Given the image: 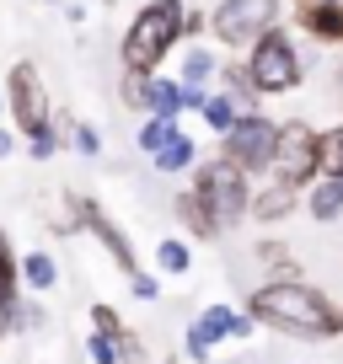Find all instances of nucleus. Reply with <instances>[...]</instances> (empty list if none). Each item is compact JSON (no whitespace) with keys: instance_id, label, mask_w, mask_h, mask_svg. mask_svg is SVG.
I'll return each instance as SVG.
<instances>
[{"instance_id":"f257e3e1","label":"nucleus","mask_w":343,"mask_h":364,"mask_svg":"<svg viewBox=\"0 0 343 364\" xmlns=\"http://www.w3.org/2000/svg\"><path fill=\"white\" fill-rule=\"evenodd\" d=\"M247 311L263 327L285 332V338H306V343H327L343 332V311L306 279H268L263 289H252Z\"/></svg>"},{"instance_id":"f03ea898","label":"nucleus","mask_w":343,"mask_h":364,"mask_svg":"<svg viewBox=\"0 0 343 364\" xmlns=\"http://www.w3.org/2000/svg\"><path fill=\"white\" fill-rule=\"evenodd\" d=\"M183 27H188L183 0H150V6H139L134 22H129V33H124V48H118L124 70H134V75H156L161 59L177 48Z\"/></svg>"},{"instance_id":"7ed1b4c3","label":"nucleus","mask_w":343,"mask_h":364,"mask_svg":"<svg viewBox=\"0 0 343 364\" xmlns=\"http://www.w3.org/2000/svg\"><path fill=\"white\" fill-rule=\"evenodd\" d=\"M194 188H199V198H204L209 209H215V220H220V230H231V225H241V220L252 215V177L236 166L231 156H215V161H204V166L194 171Z\"/></svg>"},{"instance_id":"20e7f679","label":"nucleus","mask_w":343,"mask_h":364,"mask_svg":"<svg viewBox=\"0 0 343 364\" xmlns=\"http://www.w3.org/2000/svg\"><path fill=\"white\" fill-rule=\"evenodd\" d=\"M247 70H252V80H258L263 97H285V91H295L300 80H306L300 54H295V43H290L285 27H268V33L247 48Z\"/></svg>"},{"instance_id":"39448f33","label":"nucleus","mask_w":343,"mask_h":364,"mask_svg":"<svg viewBox=\"0 0 343 364\" xmlns=\"http://www.w3.org/2000/svg\"><path fill=\"white\" fill-rule=\"evenodd\" d=\"M268 27H279V0H220L209 11V33L226 48H252Z\"/></svg>"},{"instance_id":"423d86ee","label":"nucleus","mask_w":343,"mask_h":364,"mask_svg":"<svg viewBox=\"0 0 343 364\" xmlns=\"http://www.w3.org/2000/svg\"><path fill=\"white\" fill-rule=\"evenodd\" d=\"M274 145H279V124H268L263 113L236 118V129H231V134H220V156H231L247 177L274 171Z\"/></svg>"},{"instance_id":"0eeeda50","label":"nucleus","mask_w":343,"mask_h":364,"mask_svg":"<svg viewBox=\"0 0 343 364\" xmlns=\"http://www.w3.org/2000/svg\"><path fill=\"white\" fill-rule=\"evenodd\" d=\"M274 171H279V177H290V182H300V188H311V182L322 177V134H317V129L300 124V118L279 124Z\"/></svg>"},{"instance_id":"6e6552de","label":"nucleus","mask_w":343,"mask_h":364,"mask_svg":"<svg viewBox=\"0 0 343 364\" xmlns=\"http://www.w3.org/2000/svg\"><path fill=\"white\" fill-rule=\"evenodd\" d=\"M6 107H11L16 129L22 134H38V129L54 124V113H48V91L43 80H38V65H11V75H6Z\"/></svg>"},{"instance_id":"1a4fd4ad","label":"nucleus","mask_w":343,"mask_h":364,"mask_svg":"<svg viewBox=\"0 0 343 364\" xmlns=\"http://www.w3.org/2000/svg\"><path fill=\"white\" fill-rule=\"evenodd\" d=\"M252 321H258L252 311H231V306L199 311V321L188 327V353H194L199 364H215V343H220V338H247Z\"/></svg>"},{"instance_id":"9d476101","label":"nucleus","mask_w":343,"mask_h":364,"mask_svg":"<svg viewBox=\"0 0 343 364\" xmlns=\"http://www.w3.org/2000/svg\"><path fill=\"white\" fill-rule=\"evenodd\" d=\"M22 257H16V247H11V236L0 230V332H11V327H22Z\"/></svg>"},{"instance_id":"9b49d317","label":"nucleus","mask_w":343,"mask_h":364,"mask_svg":"<svg viewBox=\"0 0 343 364\" xmlns=\"http://www.w3.org/2000/svg\"><path fill=\"white\" fill-rule=\"evenodd\" d=\"M86 230H92V236L102 241V247H107V257H113L124 273H139V262H134V241H129L124 230H118L113 220L102 215V204H97V198H86Z\"/></svg>"},{"instance_id":"f8f14e48","label":"nucleus","mask_w":343,"mask_h":364,"mask_svg":"<svg viewBox=\"0 0 343 364\" xmlns=\"http://www.w3.org/2000/svg\"><path fill=\"white\" fill-rule=\"evenodd\" d=\"M300 193H306V188H300V182H290V177H268L263 188H258V193H252V215L263 220H285V215H295V204H300Z\"/></svg>"},{"instance_id":"ddd939ff","label":"nucleus","mask_w":343,"mask_h":364,"mask_svg":"<svg viewBox=\"0 0 343 364\" xmlns=\"http://www.w3.org/2000/svg\"><path fill=\"white\" fill-rule=\"evenodd\" d=\"M300 27H306L317 43H338L343 48V0H300Z\"/></svg>"},{"instance_id":"4468645a","label":"nucleus","mask_w":343,"mask_h":364,"mask_svg":"<svg viewBox=\"0 0 343 364\" xmlns=\"http://www.w3.org/2000/svg\"><path fill=\"white\" fill-rule=\"evenodd\" d=\"M172 209H177V220H183L188 230H194L199 241H215L220 236V220H215V209L199 198V188H188V193H177L172 198Z\"/></svg>"},{"instance_id":"2eb2a0df","label":"nucleus","mask_w":343,"mask_h":364,"mask_svg":"<svg viewBox=\"0 0 343 364\" xmlns=\"http://www.w3.org/2000/svg\"><path fill=\"white\" fill-rule=\"evenodd\" d=\"M220 86H226V97L241 107V118H247V113H263V107H258V97H263V91H258V80H252L247 65H236V59H231V65H220Z\"/></svg>"},{"instance_id":"dca6fc26","label":"nucleus","mask_w":343,"mask_h":364,"mask_svg":"<svg viewBox=\"0 0 343 364\" xmlns=\"http://www.w3.org/2000/svg\"><path fill=\"white\" fill-rule=\"evenodd\" d=\"M306 209H311V220H338L343 215V177H322L317 188H311V198H306Z\"/></svg>"},{"instance_id":"f3484780","label":"nucleus","mask_w":343,"mask_h":364,"mask_svg":"<svg viewBox=\"0 0 343 364\" xmlns=\"http://www.w3.org/2000/svg\"><path fill=\"white\" fill-rule=\"evenodd\" d=\"M183 107H188V86L183 80H150V113L177 118Z\"/></svg>"},{"instance_id":"a211bd4d","label":"nucleus","mask_w":343,"mask_h":364,"mask_svg":"<svg viewBox=\"0 0 343 364\" xmlns=\"http://www.w3.org/2000/svg\"><path fill=\"white\" fill-rule=\"evenodd\" d=\"M199 118H204V124L215 129V134H231V129H236V118H241V107L231 102L226 91H215V97H204V107H199Z\"/></svg>"},{"instance_id":"6ab92c4d","label":"nucleus","mask_w":343,"mask_h":364,"mask_svg":"<svg viewBox=\"0 0 343 364\" xmlns=\"http://www.w3.org/2000/svg\"><path fill=\"white\" fill-rule=\"evenodd\" d=\"M150 161H156V171H188V166H194V139L177 129V134L161 145V156H150Z\"/></svg>"},{"instance_id":"aec40b11","label":"nucleus","mask_w":343,"mask_h":364,"mask_svg":"<svg viewBox=\"0 0 343 364\" xmlns=\"http://www.w3.org/2000/svg\"><path fill=\"white\" fill-rule=\"evenodd\" d=\"M54 279H59V268H54V257H48V252H27V257H22V284H27V289H38V295H43V289H54Z\"/></svg>"},{"instance_id":"412c9836","label":"nucleus","mask_w":343,"mask_h":364,"mask_svg":"<svg viewBox=\"0 0 343 364\" xmlns=\"http://www.w3.org/2000/svg\"><path fill=\"white\" fill-rule=\"evenodd\" d=\"M150 80H156V75H134V70H124V80H118V97H124L129 113H150Z\"/></svg>"},{"instance_id":"4be33fe9","label":"nucleus","mask_w":343,"mask_h":364,"mask_svg":"<svg viewBox=\"0 0 343 364\" xmlns=\"http://www.w3.org/2000/svg\"><path fill=\"white\" fill-rule=\"evenodd\" d=\"M258 262H263V268L274 273V279H300V262L290 257V252L279 247V241H258Z\"/></svg>"},{"instance_id":"5701e85b","label":"nucleus","mask_w":343,"mask_h":364,"mask_svg":"<svg viewBox=\"0 0 343 364\" xmlns=\"http://www.w3.org/2000/svg\"><path fill=\"white\" fill-rule=\"evenodd\" d=\"M322 177H343V124L322 129Z\"/></svg>"},{"instance_id":"b1692460","label":"nucleus","mask_w":343,"mask_h":364,"mask_svg":"<svg viewBox=\"0 0 343 364\" xmlns=\"http://www.w3.org/2000/svg\"><path fill=\"white\" fill-rule=\"evenodd\" d=\"M177 134V118H161V113H150V124L139 129V150H150V156H161V145Z\"/></svg>"},{"instance_id":"393cba45","label":"nucleus","mask_w":343,"mask_h":364,"mask_svg":"<svg viewBox=\"0 0 343 364\" xmlns=\"http://www.w3.org/2000/svg\"><path fill=\"white\" fill-rule=\"evenodd\" d=\"M215 54L209 48H188V59H183V86H204L209 75H215Z\"/></svg>"},{"instance_id":"a878e982","label":"nucleus","mask_w":343,"mask_h":364,"mask_svg":"<svg viewBox=\"0 0 343 364\" xmlns=\"http://www.w3.org/2000/svg\"><path fill=\"white\" fill-rule=\"evenodd\" d=\"M156 262H161V268H167V273H188V262H194V252H188V241H161V247H156Z\"/></svg>"},{"instance_id":"bb28decb","label":"nucleus","mask_w":343,"mask_h":364,"mask_svg":"<svg viewBox=\"0 0 343 364\" xmlns=\"http://www.w3.org/2000/svg\"><path fill=\"white\" fill-rule=\"evenodd\" d=\"M86 353H92V364H124V353H118V338H107V332H86Z\"/></svg>"},{"instance_id":"cd10ccee","label":"nucleus","mask_w":343,"mask_h":364,"mask_svg":"<svg viewBox=\"0 0 343 364\" xmlns=\"http://www.w3.org/2000/svg\"><path fill=\"white\" fill-rule=\"evenodd\" d=\"M92 327H97V332H107V338H118V343H124V338H129V327H124V316H118V311H113V306H92Z\"/></svg>"},{"instance_id":"c85d7f7f","label":"nucleus","mask_w":343,"mask_h":364,"mask_svg":"<svg viewBox=\"0 0 343 364\" xmlns=\"http://www.w3.org/2000/svg\"><path fill=\"white\" fill-rule=\"evenodd\" d=\"M54 145H59V124H48V129H38V134H27V150H33L38 161L54 156Z\"/></svg>"},{"instance_id":"c756f323","label":"nucleus","mask_w":343,"mask_h":364,"mask_svg":"<svg viewBox=\"0 0 343 364\" xmlns=\"http://www.w3.org/2000/svg\"><path fill=\"white\" fill-rule=\"evenodd\" d=\"M75 150L80 156H97V150H102V134H97L92 124H75Z\"/></svg>"},{"instance_id":"7c9ffc66","label":"nucleus","mask_w":343,"mask_h":364,"mask_svg":"<svg viewBox=\"0 0 343 364\" xmlns=\"http://www.w3.org/2000/svg\"><path fill=\"white\" fill-rule=\"evenodd\" d=\"M118 353H124V364H150V359H145V343H139L134 332H129V338L118 343Z\"/></svg>"},{"instance_id":"2f4dec72","label":"nucleus","mask_w":343,"mask_h":364,"mask_svg":"<svg viewBox=\"0 0 343 364\" xmlns=\"http://www.w3.org/2000/svg\"><path fill=\"white\" fill-rule=\"evenodd\" d=\"M129 284H134V295H139V300H156V295H161V284L150 279V273H129Z\"/></svg>"},{"instance_id":"473e14b6","label":"nucleus","mask_w":343,"mask_h":364,"mask_svg":"<svg viewBox=\"0 0 343 364\" xmlns=\"http://www.w3.org/2000/svg\"><path fill=\"white\" fill-rule=\"evenodd\" d=\"M199 33H209V16H204V11H188V27H183V38H199Z\"/></svg>"},{"instance_id":"72a5a7b5","label":"nucleus","mask_w":343,"mask_h":364,"mask_svg":"<svg viewBox=\"0 0 343 364\" xmlns=\"http://www.w3.org/2000/svg\"><path fill=\"white\" fill-rule=\"evenodd\" d=\"M0 156H11V134H0Z\"/></svg>"},{"instance_id":"f704fd0d","label":"nucleus","mask_w":343,"mask_h":364,"mask_svg":"<svg viewBox=\"0 0 343 364\" xmlns=\"http://www.w3.org/2000/svg\"><path fill=\"white\" fill-rule=\"evenodd\" d=\"M161 364H177V353H167V359H161Z\"/></svg>"},{"instance_id":"c9c22d12","label":"nucleus","mask_w":343,"mask_h":364,"mask_svg":"<svg viewBox=\"0 0 343 364\" xmlns=\"http://www.w3.org/2000/svg\"><path fill=\"white\" fill-rule=\"evenodd\" d=\"M338 91H343V65H338Z\"/></svg>"}]
</instances>
